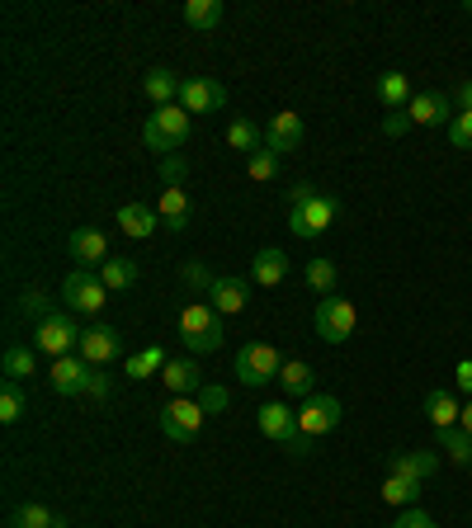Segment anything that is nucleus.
Here are the masks:
<instances>
[{
	"label": "nucleus",
	"instance_id": "31",
	"mask_svg": "<svg viewBox=\"0 0 472 528\" xmlns=\"http://www.w3.org/2000/svg\"><path fill=\"white\" fill-rule=\"evenodd\" d=\"M378 99L388 104V109H402V104H411V81H406V71H383L378 76Z\"/></svg>",
	"mask_w": 472,
	"mask_h": 528
},
{
	"label": "nucleus",
	"instance_id": "46",
	"mask_svg": "<svg viewBox=\"0 0 472 528\" xmlns=\"http://www.w3.org/2000/svg\"><path fill=\"white\" fill-rule=\"evenodd\" d=\"M454 378H458V387H463V392H472V359H463L454 368Z\"/></svg>",
	"mask_w": 472,
	"mask_h": 528
},
{
	"label": "nucleus",
	"instance_id": "43",
	"mask_svg": "<svg viewBox=\"0 0 472 528\" xmlns=\"http://www.w3.org/2000/svg\"><path fill=\"white\" fill-rule=\"evenodd\" d=\"M392 528H435V519H430L425 510H416V505H411V510H402L397 519H392Z\"/></svg>",
	"mask_w": 472,
	"mask_h": 528
},
{
	"label": "nucleus",
	"instance_id": "25",
	"mask_svg": "<svg viewBox=\"0 0 472 528\" xmlns=\"http://www.w3.org/2000/svg\"><path fill=\"white\" fill-rule=\"evenodd\" d=\"M222 0H185V10H180V19H185L189 29H199V33H208V29H218L222 24Z\"/></svg>",
	"mask_w": 472,
	"mask_h": 528
},
{
	"label": "nucleus",
	"instance_id": "34",
	"mask_svg": "<svg viewBox=\"0 0 472 528\" xmlns=\"http://www.w3.org/2000/svg\"><path fill=\"white\" fill-rule=\"evenodd\" d=\"M383 500L397 505V510H411L421 500V481H406V477H388L383 481Z\"/></svg>",
	"mask_w": 472,
	"mask_h": 528
},
{
	"label": "nucleus",
	"instance_id": "32",
	"mask_svg": "<svg viewBox=\"0 0 472 528\" xmlns=\"http://www.w3.org/2000/svg\"><path fill=\"white\" fill-rule=\"evenodd\" d=\"M260 142H265V128H255L251 118H232V128H227V147L255 156V151H260Z\"/></svg>",
	"mask_w": 472,
	"mask_h": 528
},
{
	"label": "nucleus",
	"instance_id": "47",
	"mask_svg": "<svg viewBox=\"0 0 472 528\" xmlns=\"http://www.w3.org/2000/svg\"><path fill=\"white\" fill-rule=\"evenodd\" d=\"M406 123H411V118H402V114H392V118H383V132H388V137H397V132L406 128Z\"/></svg>",
	"mask_w": 472,
	"mask_h": 528
},
{
	"label": "nucleus",
	"instance_id": "48",
	"mask_svg": "<svg viewBox=\"0 0 472 528\" xmlns=\"http://www.w3.org/2000/svg\"><path fill=\"white\" fill-rule=\"evenodd\" d=\"M458 429H468V434H472V401L463 406V420H458Z\"/></svg>",
	"mask_w": 472,
	"mask_h": 528
},
{
	"label": "nucleus",
	"instance_id": "28",
	"mask_svg": "<svg viewBox=\"0 0 472 528\" xmlns=\"http://www.w3.org/2000/svg\"><path fill=\"white\" fill-rule=\"evenodd\" d=\"M161 227L166 231L189 227V194L185 189H161Z\"/></svg>",
	"mask_w": 472,
	"mask_h": 528
},
{
	"label": "nucleus",
	"instance_id": "44",
	"mask_svg": "<svg viewBox=\"0 0 472 528\" xmlns=\"http://www.w3.org/2000/svg\"><path fill=\"white\" fill-rule=\"evenodd\" d=\"M185 283H189V288H203V293H208V288H213V274L203 269V260H189L185 264Z\"/></svg>",
	"mask_w": 472,
	"mask_h": 528
},
{
	"label": "nucleus",
	"instance_id": "7",
	"mask_svg": "<svg viewBox=\"0 0 472 528\" xmlns=\"http://www.w3.org/2000/svg\"><path fill=\"white\" fill-rule=\"evenodd\" d=\"M279 349L265 345V340H251L246 349H236V378L246 382V387H265V382H279Z\"/></svg>",
	"mask_w": 472,
	"mask_h": 528
},
{
	"label": "nucleus",
	"instance_id": "30",
	"mask_svg": "<svg viewBox=\"0 0 472 528\" xmlns=\"http://www.w3.org/2000/svg\"><path fill=\"white\" fill-rule=\"evenodd\" d=\"M439 453H449V462H458V467H472V434L468 429H439Z\"/></svg>",
	"mask_w": 472,
	"mask_h": 528
},
{
	"label": "nucleus",
	"instance_id": "8",
	"mask_svg": "<svg viewBox=\"0 0 472 528\" xmlns=\"http://www.w3.org/2000/svg\"><path fill=\"white\" fill-rule=\"evenodd\" d=\"M104 279H100V269H71L67 274V283H62V297H67V307L71 312H81V316H95V312H104Z\"/></svg>",
	"mask_w": 472,
	"mask_h": 528
},
{
	"label": "nucleus",
	"instance_id": "21",
	"mask_svg": "<svg viewBox=\"0 0 472 528\" xmlns=\"http://www.w3.org/2000/svg\"><path fill=\"white\" fill-rule=\"evenodd\" d=\"M180 76L175 71H166V66H152L147 76H142V95L147 99H156V109H166V104H175L180 99Z\"/></svg>",
	"mask_w": 472,
	"mask_h": 528
},
{
	"label": "nucleus",
	"instance_id": "9",
	"mask_svg": "<svg viewBox=\"0 0 472 528\" xmlns=\"http://www.w3.org/2000/svg\"><path fill=\"white\" fill-rule=\"evenodd\" d=\"M340 425V401L331 392H312L303 401V411H298V429H303L307 439H321V434H331Z\"/></svg>",
	"mask_w": 472,
	"mask_h": 528
},
{
	"label": "nucleus",
	"instance_id": "22",
	"mask_svg": "<svg viewBox=\"0 0 472 528\" xmlns=\"http://www.w3.org/2000/svg\"><path fill=\"white\" fill-rule=\"evenodd\" d=\"M118 227H123V236H133V241H147V236H156V213L147 208V203H123L118 208Z\"/></svg>",
	"mask_w": 472,
	"mask_h": 528
},
{
	"label": "nucleus",
	"instance_id": "29",
	"mask_svg": "<svg viewBox=\"0 0 472 528\" xmlns=\"http://www.w3.org/2000/svg\"><path fill=\"white\" fill-rule=\"evenodd\" d=\"M10 528H67V519H62V514H52L48 505L29 500V505H19V510L10 514Z\"/></svg>",
	"mask_w": 472,
	"mask_h": 528
},
{
	"label": "nucleus",
	"instance_id": "20",
	"mask_svg": "<svg viewBox=\"0 0 472 528\" xmlns=\"http://www.w3.org/2000/svg\"><path fill=\"white\" fill-rule=\"evenodd\" d=\"M288 255L279 246H270V250H260L255 255V264H251V279H255V288H279V283L288 279Z\"/></svg>",
	"mask_w": 472,
	"mask_h": 528
},
{
	"label": "nucleus",
	"instance_id": "35",
	"mask_svg": "<svg viewBox=\"0 0 472 528\" xmlns=\"http://www.w3.org/2000/svg\"><path fill=\"white\" fill-rule=\"evenodd\" d=\"M336 279H340V269L331 260H307V288L321 297H331L336 293Z\"/></svg>",
	"mask_w": 472,
	"mask_h": 528
},
{
	"label": "nucleus",
	"instance_id": "16",
	"mask_svg": "<svg viewBox=\"0 0 472 528\" xmlns=\"http://www.w3.org/2000/svg\"><path fill=\"white\" fill-rule=\"evenodd\" d=\"M90 363L76 359V354H67V359H52V392L57 396H85V387H90Z\"/></svg>",
	"mask_w": 472,
	"mask_h": 528
},
{
	"label": "nucleus",
	"instance_id": "27",
	"mask_svg": "<svg viewBox=\"0 0 472 528\" xmlns=\"http://www.w3.org/2000/svg\"><path fill=\"white\" fill-rule=\"evenodd\" d=\"M312 363H303V359H284V368H279V387H284L288 396H312Z\"/></svg>",
	"mask_w": 472,
	"mask_h": 528
},
{
	"label": "nucleus",
	"instance_id": "42",
	"mask_svg": "<svg viewBox=\"0 0 472 528\" xmlns=\"http://www.w3.org/2000/svg\"><path fill=\"white\" fill-rule=\"evenodd\" d=\"M85 396H90V401H109V396H114V378H109L104 368H95V373H90V387H85Z\"/></svg>",
	"mask_w": 472,
	"mask_h": 528
},
{
	"label": "nucleus",
	"instance_id": "15",
	"mask_svg": "<svg viewBox=\"0 0 472 528\" xmlns=\"http://www.w3.org/2000/svg\"><path fill=\"white\" fill-rule=\"evenodd\" d=\"M449 104H454V99L444 95V90H425V95H416L411 104H406V118H411V123H421V128H439V123L449 128V123H454Z\"/></svg>",
	"mask_w": 472,
	"mask_h": 528
},
{
	"label": "nucleus",
	"instance_id": "33",
	"mask_svg": "<svg viewBox=\"0 0 472 528\" xmlns=\"http://www.w3.org/2000/svg\"><path fill=\"white\" fill-rule=\"evenodd\" d=\"M166 363H170V359H166V349L152 345V349H142V354H133V359L123 363V368H128V378L142 382V378H156V373H161Z\"/></svg>",
	"mask_w": 472,
	"mask_h": 528
},
{
	"label": "nucleus",
	"instance_id": "23",
	"mask_svg": "<svg viewBox=\"0 0 472 528\" xmlns=\"http://www.w3.org/2000/svg\"><path fill=\"white\" fill-rule=\"evenodd\" d=\"M137 274H142V264L128 260V255H109V260L100 264V279H104L109 293H128V288L137 283Z\"/></svg>",
	"mask_w": 472,
	"mask_h": 528
},
{
	"label": "nucleus",
	"instance_id": "17",
	"mask_svg": "<svg viewBox=\"0 0 472 528\" xmlns=\"http://www.w3.org/2000/svg\"><path fill=\"white\" fill-rule=\"evenodd\" d=\"M265 147H270L274 156H288V151H298V147H303V118L293 114V109L274 114L270 128H265Z\"/></svg>",
	"mask_w": 472,
	"mask_h": 528
},
{
	"label": "nucleus",
	"instance_id": "45",
	"mask_svg": "<svg viewBox=\"0 0 472 528\" xmlns=\"http://www.w3.org/2000/svg\"><path fill=\"white\" fill-rule=\"evenodd\" d=\"M454 104H458V114H472V81H463L454 90Z\"/></svg>",
	"mask_w": 472,
	"mask_h": 528
},
{
	"label": "nucleus",
	"instance_id": "10",
	"mask_svg": "<svg viewBox=\"0 0 472 528\" xmlns=\"http://www.w3.org/2000/svg\"><path fill=\"white\" fill-rule=\"evenodd\" d=\"M255 425H260V434L265 439H274V444H293L303 429H298V415H293V406H284V401H265L260 411H255Z\"/></svg>",
	"mask_w": 472,
	"mask_h": 528
},
{
	"label": "nucleus",
	"instance_id": "26",
	"mask_svg": "<svg viewBox=\"0 0 472 528\" xmlns=\"http://www.w3.org/2000/svg\"><path fill=\"white\" fill-rule=\"evenodd\" d=\"M0 368H5V382H24V378H34V368H38V349H34V345H10V349H5V359H0Z\"/></svg>",
	"mask_w": 472,
	"mask_h": 528
},
{
	"label": "nucleus",
	"instance_id": "18",
	"mask_svg": "<svg viewBox=\"0 0 472 528\" xmlns=\"http://www.w3.org/2000/svg\"><path fill=\"white\" fill-rule=\"evenodd\" d=\"M67 250H71V260L81 264V269H95V264L109 260V236L95 231V227H76V231H71V241H67Z\"/></svg>",
	"mask_w": 472,
	"mask_h": 528
},
{
	"label": "nucleus",
	"instance_id": "5",
	"mask_svg": "<svg viewBox=\"0 0 472 528\" xmlns=\"http://www.w3.org/2000/svg\"><path fill=\"white\" fill-rule=\"evenodd\" d=\"M312 326H317V335L326 340V345H345L354 335V326H359V312H354V302H345V297H321L317 312H312Z\"/></svg>",
	"mask_w": 472,
	"mask_h": 528
},
{
	"label": "nucleus",
	"instance_id": "19",
	"mask_svg": "<svg viewBox=\"0 0 472 528\" xmlns=\"http://www.w3.org/2000/svg\"><path fill=\"white\" fill-rule=\"evenodd\" d=\"M161 382H166L170 396H199L203 373H199V363H194V354H185V359H170L166 368H161Z\"/></svg>",
	"mask_w": 472,
	"mask_h": 528
},
{
	"label": "nucleus",
	"instance_id": "39",
	"mask_svg": "<svg viewBox=\"0 0 472 528\" xmlns=\"http://www.w3.org/2000/svg\"><path fill=\"white\" fill-rule=\"evenodd\" d=\"M449 142H454L458 151H472V114H454V123H449Z\"/></svg>",
	"mask_w": 472,
	"mask_h": 528
},
{
	"label": "nucleus",
	"instance_id": "41",
	"mask_svg": "<svg viewBox=\"0 0 472 528\" xmlns=\"http://www.w3.org/2000/svg\"><path fill=\"white\" fill-rule=\"evenodd\" d=\"M19 312H24V316H34V321H43V316H52L57 307H52V302H48L43 293H24V297H19Z\"/></svg>",
	"mask_w": 472,
	"mask_h": 528
},
{
	"label": "nucleus",
	"instance_id": "49",
	"mask_svg": "<svg viewBox=\"0 0 472 528\" xmlns=\"http://www.w3.org/2000/svg\"><path fill=\"white\" fill-rule=\"evenodd\" d=\"M463 10H468V15H472V0H468V5H463Z\"/></svg>",
	"mask_w": 472,
	"mask_h": 528
},
{
	"label": "nucleus",
	"instance_id": "1",
	"mask_svg": "<svg viewBox=\"0 0 472 528\" xmlns=\"http://www.w3.org/2000/svg\"><path fill=\"white\" fill-rule=\"evenodd\" d=\"M284 203H288V227H293V236H303V241L321 236V231H326L340 217V203L331 194H321L312 180L293 184Z\"/></svg>",
	"mask_w": 472,
	"mask_h": 528
},
{
	"label": "nucleus",
	"instance_id": "36",
	"mask_svg": "<svg viewBox=\"0 0 472 528\" xmlns=\"http://www.w3.org/2000/svg\"><path fill=\"white\" fill-rule=\"evenodd\" d=\"M24 411H29V396H24V387H19V382H5V387H0V420H5V425H15Z\"/></svg>",
	"mask_w": 472,
	"mask_h": 528
},
{
	"label": "nucleus",
	"instance_id": "12",
	"mask_svg": "<svg viewBox=\"0 0 472 528\" xmlns=\"http://www.w3.org/2000/svg\"><path fill=\"white\" fill-rule=\"evenodd\" d=\"M246 302H251V279H232V274H222V279H213V288H208V307H213L218 316L246 312Z\"/></svg>",
	"mask_w": 472,
	"mask_h": 528
},
{
	"label": "nucleus",
	"instance_id": "38",
	"mask_svg": "<svg viewBox=\"0 0 472 528\" xmlns=\"http://www.w3.org/2000/svg\"><path fill=\"white\" fill-rule=\"evenodd\" d=\"M194 401L203 406V415H222L227 406H232V392H227V387H218V382H203Z\"/></svg>",
	"mask_w": 472,
	"mask_h": 528
},
{
	"label": "nucleus",
	"instance_id": "13",
	"mask_svg": "<svg viewBox=\"0 0 472 528\" xmlns=\"http://www.w3.org/2000/svg\"><path fill=\"white\" fill-rule=\"evenodd\" d=\"M118 354H123V340H118L114 326H95L81 335V359L90 363V368H109Z\"/></svg>",
	"mask_w": 472,
	"mask_h": 528
},
{
	"label": "nucleus",
	"instance_id": "40",
	"mask_svg": "<svg viewBox=\"0 0 472 528\" xmlns=\"http://www.w3.org/2000/svg\"><path fill=\"white\" fill-rule=\"evenodd\" d=\"M185 175H189V165L180 161V156H166V161H161V180H166V189H185Z\"/></svg>",
	"mask_w": 472,
	"mask_h": 528
},
{
	"label": "nucleus",
	"instance_id": "6",
	"mask_svg": "<svg viewBox=\"0 0 472 528\" xmlns=\"http://www.w3.org/2000/svg\"><path fill=\"white\" fill-rule=\"evenodd\" d=\"M81 335L85 330H76L71 312H52L34 326V349L38 354H52V359H67L71 349H81Z\"/></svg>",
	"mask_w": 472,
	"mask_h": 528
},
{
	"label": "nucleus",
	"instance_id": "2",
	"mask_svg": "<svg viewBox=\"0 0 472 528\" xmlns=\"http://www.w3.org/2000/svg\"><path fill=\"white\" fill-rule=\"evenodd\" d=\"M222 316L208 307V302H185L180 307V345L189 349V354H213V349H222Z\"/></svg>",
	"mask_w": 472,
	"mask_h": 528
},
{
	"label": "nucleus",
	"instance_id": "37",
	"mask_svg": "<svg viewBox=\"0 0 472 528\" xmlns=\"http://www.w3.org/2000/svg\"><path fill=\"white\" fill-rule=\"evenodd\" d=\"M279 161H284V156H274L270 147L255 151V156H246V175H251L255 184H270L274 175H279Z\"/></svg>",
	"mask_w": 472,
	"mask_h": 528
},
{
	"label": "nucleus",
	"instance_id": "11",
	"mask_svg": "<svg viewBox=\"0 0 472 528\" xmlns=\"http://www.w3.org/2000/svg\"><path fill=\"white\" fill-rule=\"evenodd\" d=\"M222 104H227V90L213 76H189L180 85V109H189V114H213Z\"/></svg>",
	"mask_w": 472,
	"mask_h": 528
},
{
	"label": "nucleus",
	"instance_id": "3",
	"mask_svg": "<svg viewBox=\"0 0 472 528\" xmlns=\"http://www.w3.org/2000/svg\"><path fill=\"white\" fill-rule=\"evenodd\" d=\"M189 128H194L189 109H180V104H166V109L147 114V123H142V142H147L152 151H161V156H175V151L189 142Z\"/></svg>",
	"mask_w": 472,
	"mask_h": 528
},
{
	"label": "nucleus",
	"instance_id": "24",
	"mask_svg": "<svg viewBox=\"0 0 472 528\" xmlns=\"http://www.w3.org/2000/svg\"><path fill=\"white\" fill-rule=\"evenodd\" d=\"M425 415H430V425H435V429H454L458 420H463V406H458L454 392L435 387V392L425 396Z\"/></svg>",
	"mask_w": 472,
	"mask_h": 528
},
{
	"label": "nucleus",
	"instance_id": "4",
	"mask_svg": "<svg viewBox=\"0 0 472 528\" xmlns=\"http://www.w3.org/2000/svg\"><path fill=\"white\" fill-rule=\"evenodd\" d=\"M203 406L194 396H170L166 406H161V434H166L170 444H194L203 429Z\"/></svg>",
	"mask_w": 472,
	"mask_h": 528
},
{
	"label": "nucleus",
	"instance_id": "14",
	"mask_svg": "<svg viewBox=\"0 0 472 528\" xmlns=\"http://www.w3.org/2000/svg\"><path fill=\"white\" fill-rule=\"evenodd\" d=\"M439 472V453L430 448H411V453H392L388 458V477H406V481H430Z\"/></svg>",
	"mask_w": 472,
	"mask_h": 528
}]
</instances>
